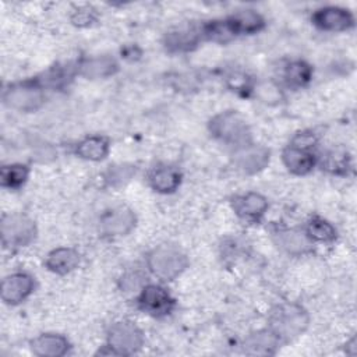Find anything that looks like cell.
Returning <instances> with one entry per match:
<instances>
[{"instance_id":"cell-7","label":"cell","mask_w":357,"mask_h":357,"mask_svg":"<svg viewBox=\"0 0 357 357\" xmlns=\"http://www.w3.org/2000/svg\"><path fill=\"white\" fill-rule=\"evenodd\" d=\"M137 216L127 205H114L103 211L99 218V233L103 237H121L134 230Z\"/></svg>"},{"instance_id":"cell-1","label":"cell","mask_w":357,"mask_h":357,"mask_svg":"<svg viewBox=\"0 0 357 357\" xmlns=\"http://www.w3.org/2000/svg\"><path fill=\"white\" fill-rule=\"evenodd\" d=\"M310 315L304 307L296 303H282L269 315V329L280 342H289L305 332Z\"/></svg>"},{"instance_id":"cell-32","label":"cell","mask_w":357,"mask_h":357,"mask_svg":"<svg viewBox=\"0 0 357 357\" xmlns=\"http://www.w3.org/2000/svg\"><path fill=\"white\" fill-rule=\"evenodd\" d=\"M227 85L233 91H251L252 88L248 77L243 73H231L230 75H227Z\"/></svg>"},{"instance_id":"cell-29","label":"cell","mask_w":357,"mask_h":357,"mask_svg":"<svg viewBox=\"0 0 357 357\" xmlns=\"http://www.w3.org/2000/svg\"><path fill=\"white\" fill-rule=\"evenodd\" d=\"M137 174V167L128 163H119L109 166L105 173V181L109 187L120 188L124 187Z\"/></svg>"},{"instance_id":"cell-20","label":"cell","mask_w":357,"mask_h":357,"mask_svg":"<svg viewBox=\"0 0 357 357\" xmlns=\"http://www.w3.org/2000/svg\"><path fill=\"white\" fill-rule=\"evenodd\" d=\"M70 349L67 337L59 333H42L31 342V350L39 357H61Z\"/></svg>"},{"instance_id":"cell-3","label":"cell","mask_w":357,"mask_h":357,"mask_svg":"<svg viewBox=\"0 0 357 357\" xmlns=\"http://www.w3.org/2000/svg\"><path fill=\"white\" fill-rule=\"evenodd\" d=\"M208 130L213 138L234 148L251 142L250 127L236 110H225L215 114L208 123Z\"/></svg>"},{"instance_id":"cell-30","label":"cell","mask_w":357,"mask_h":357,"mask_svg":"<svg viewBox=\"0 0 357 357\" xmlns=\"http://www.w3.org/2000/svg\"><path fill=\"white\" fill-rule=\"evenodd\" d=\"M145 284H146L145 275L141 271H138V269L127 271L120 278V289L123 291H126V293L139 291Z\"/></svg>"},{"instance_id":"cell-10","label":"cell","mask_w":357,"mask_h":357,"mask_svg":"<svg viewBox=\"0 0 357 357\" xmlns=\"http://www.w3.org/2000/svg\"><path fill=\"white\" fill-rule=\"evenodd\" d=\"M312 24L326 32H343L354 25L353 14L343 7L325 6L317 8L311 15Z\"/></svg>"},{"instance_id":"cell-19","label":"cell","mask_w":357,"mask_h":357,"mask_svg":"<svg viewBox=\"0 0 357 357\" xmlns=\"http://www.w3.org/2000/svg\"><path fill=\"white\" fill-rule=\"evenodd\" d=\"M79 262L81 254L71 247L54 248L47 254L45 259L46 268L57 275H67L73 272L75 268H78Z\"/></svg>"},{"instance_id":"cell-22","label":"cell","mask_w":357,"mask_h":357,"mask_svg":"<svg viewBox=\"0 0 357 357\" xmlns=\"http://www.w3.org/2000/svg\"><path fill=\"white\" fill-rule=\"evenodd\" d=\"M227 20L231 24L236 35H254L265 26L264 17L251 8L238 10Z\"/></svg>"},{"instance_id":"cell-25","label":"cell","mask_w":357,"mask_h":357,"mask_svg":"<svg viewBox=\"0 0 357 357\" xmlns=\"http://www.w3.org/2000/svg\"><path fill=\"white\" fill-rule=\"evenodd\" d=\"M202 38L216 43H227L234 39L237 35L229 22V20H213L201 26Z\"/></svg>"},{"instance_id":"cell-6","label":"cell","mask_w":357,"mask_h":357,"mask_svg":"<svg viewBox=\"0 0 357 357\" xmlns=\"http://www.w3.org/2000/svg\"><path fill=\"white\" fill-rule=\"evenodd\" d=\"M3 102L13 110L32 113L45 103V91L36 79L13 84L4 91Z\"/></svg>"},{"instance_id":"cell-4","label":"cell","mask_w":357,"mask_h":357,"mask_svg":"<svg viewBox=\"0 0 357 357\" xmlns=\"http://www.w3.org/2000/svg\"><path fill=\"white\" fill-rule=\"evenodd\" d=\"M145 337L141 328L132 321H119L114 322L106 336L107 351H100V354H114V356H130L137 353L144 346Z\"/></svg>"},{"instance_id":"cell-9","label":"cell","mask_w":357,"mask_h":357,"mask_svg":"<svg viewBox=\"0 0 357 357\" xmlns=\"http://www.w3.org/2000/svg\"><path fill=\"white\" fill-rule=\"evenodd\" d=\"M137 304L141 311L152 317H165L172 312L174 307V298L160 284L146 283L137 297Z\"/></svg>"},{"instance_id":"cell-26","label":"cell","mask_w":357,"mask_h":357,"mask_svg":"<svg viewBox=\"0 0 357 357\" xmlns=\"http://www.w3.org/2000/svg\"><path fill=\"white\" fill-rule=\"evenodd\" d=\"M305 233L315 243H332L336 238V229L321 216H312L305 225Z\"/></svg>"},{"instance_id":"cell-15","label":"cell","mask_w":357,"mask_h":357,"mask_svg":"<svg viewBox=\"0 0 357 357\" xmlns=\"http://www.w3.org/2000/svg\"><path fill=\"white\" fill-rule=\"evenodd\" d=\"M117 71V60L107 54L85 57L77 64V73L86 79H105L114 75Z\"/></svg>"},{"instance_id":"cell-17","label":"cell","mask_w":357,"mask_h":357,"mask_svg":"<svg viewBox=\"0 0 357 357\" xmlns=\"http://www.w3.org/2000/svg\"><path fill=\"white\" fill-rule=\"evenodd\" d=\"M279 344V337L268 328L250 333L244 339L241 347L248 356H271L276 353Z\"/></svg>"},{"instance_id":"cell-2","label":"cell","mask_w":357,"mask_h":357,"mask_svg":"<svg viewBox=\"0 0 357 357\" xmlns=\"http://www.w3.org/2000/svg\"><path fill=\"white\" fill-rule=\"evenodd\" d=\"M146 266L158 279L170 282L185 271L188 266V258L178 247L172 244H160L148 252Z\"/></svg>"},{"instance_id":"cell-13","label":"cell","mask_w":357,"mask_h":357,"mask_svg":"<svg viewBox=\"0 0 357 357\" xmlns=\"http://www.w3.org/2000/svg\"><path fill=\"white\" fill-rule=\"evenodd\" d=\"M201 39V28H197L194 25H181L165 33L163 45L172 53H183L195 49Z\"/></svg>"},{"instance_id":"cell-27","label":"cell","mask_w":357,"mask_h":357,"mask_svg":"<svg viewBox=\"0 0 357 357\" xmlns=\"http://www.w3.org/2000/svg\"><path fill=\"white\" fill-rule=\"evenodd\" d=\"M322 169L336 176H344L350 169V155L343 148H332L322 158Z\"/></svg>"},{"instance_id":"cell-21","label":"cell","mask_w":357,"mask_h":357,"mask_svg":"<svg viewBox=\"0 0 357 357\" xmlns=\"http://www.w3.org/2000/svg\"><path fill=\"white\" fill-rule=\"evenodd\" d=\"M110 151V142L103 135H89L75 145V153L84 160H103Z\"/></svg>"},{"instance_id":"cell-18","label":"cell","mask_w":357,"mask_h":357,"mask_svg":"<svg viewBox=\"0 0 357 357\" xmlns=\"http://www.w3.org/2000/svg\"><path fill=\"white\" fill-rule=\"evenodd\" d=\"M149 185L159 194L174 192L181 183V173L172 165H159L148 174Z\"/></svg>"},{"instance_id":"cell-14","label":"cell","mask_w":357,"mask_h":357,"mask_svg":"<svg viewBox=\"0 0 357 357\" xmlns=\"http://www.w3.org/2000/svg\"><path fill=\"white\" fill-rule=\"evenodd\" d=\"M231 208L236 215L248 222H258L268 211V199L255 191L236 195L231 199Z\"/></svg>"},{"instance_id":"cell-16","label":"cell","mask_w":357,"mask_h":357,"mask_svg":"<svg viewBox=\"0 0 357 357\" xmlns=\"http://www.w3.org/2000/svg\"><path fill=\"white\" fill-rule=\"evenodd\" d=\"M282 162L290 173L296 176H304L315 167L317 156L312 149L290 144L282 152Z\"/></svg>"},{"instance_id":"cell-28","label":"cell","mask_w":357,"mask_h":357,"mask_svg":"<svg viewBox=\"0 0 357 357\" xmlns=\"http://www.w3.org/2000/svg\"><path fill=\"white\" fill-rule=\"evenodd\" d=\"M251 92L259 102L269 106L279 105L283 100V91L280 85L273 81H259L252 85Z\"/></svg>"},{"instance_id":"cell-31","label":"cell","mask_w":357,"mask_h":357,"mask_svg":"<svg viewBox=\"0 0 357 357\" xmlns=\"http://www.w3.org/2000/svg\"><path fill=\"white\" fill-rule=\"evenodd\" d=\"M71 21L74 25H78V26H88L96 21V13L92 7L82 6L73 11Z\"/></svg>"},{"instance_id":"cell-8","label":"cell","mask_w":357,"mask_h":357,"mask_svg":"<svg viewBox=\"0 0 357 357\" xmlns=\"http://www.w3.org/2000/svg\"><path fill=\"white\" fill-rule=\"evenodd\" d=\"M271 162V151L265 145L247 142L234 148L233 163L243 174H257Z\"/></svg>"},{"instance_id":"cell-12","label":"cell","mask_w":357,"mask_h":357,"mask_svg":"<svg viewBox=\"0 0 357 357\" xmlns=\"http://www.w3.org/2000/svg\"><path fill=\"white\" fill-rule=\"evenodd\" d=\"M275 244L289 255L300 257L312 250L314 241L308 237L304 229L282 227L273 231Z\"/></svg>"},{"instance_id":"cell-33","label":"cell","mask_w":357,"mask_h":357,"mask_svg":"<svg viewBox=\"0 0 357 357\" xmlns=\"http://www.w3.org/2000/svg\"><path fill=\"white\" fill-rule=\"evenodd\" d=\"M354 344H356V337H353V339L347 343V346H346V353H347L349 356H354V354H356L357 347H356Z\"/></svg>"},{"instance_id":"cell-23","label":"cell","mask_w":357,"mask_h":357,"mask_svg":"<svg viewBox=\"0 0 357 357\" xmlns=\"http://www.w3.org/2000/svg\"><path fill=\"white\" fill-rule=\"evenodd\" d=\"M283 77L289 86L303 88L312 78V67L304 60H293L284 67Z\"/></svg>"},{"instance_id":"cell-11","label":"cell","mask_w":357,"mask_h":357,"mask_svg":"<svg viewBox=\"0 0 357 357\" xmlns=\"http://www.w3.org/2000/svg\"><path fill=\"white\" fill-rule=\"evenodd\" d=\"M35 290V279L26 272H14L1 282V300L7 305H18L25 301Z\"/></svg>"},{"instance_id":"cell-24","label":"cell","mask_w":357,"mask_h":357,"mask_svg":"<svg viewBox=\"0 0 357 357\" xmlns=\"http://www.w3.org/2000/svg\"><path fill=\"white\" fill-rule=\"evenodd\" d=\"M29 177V167L24 163L3 165L0 170L1 187L8 190H20Z\"/></svg>"},{"instance_id":"cell-5","label":"cell","mask_w":357,"mask_h":357,"mask_svg":"<svg viewBox=\"0 0 357 357\" xmlns=\"http://www.w3.org/2000/svg\"><path fill=\"white\" fill-rule=\"evenodd\" d=\"M1 241L6 248H22L32 244L38 236L35 222L25 213L13 212L1 218Z\"/></svg>"}]
</instances>
